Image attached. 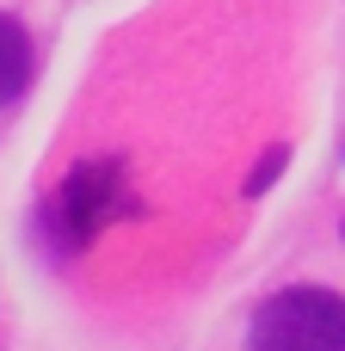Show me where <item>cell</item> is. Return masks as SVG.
Segmentation results:
<instances>
[{
	"instance_id": "cell-2",
	"label": "cell",
	"mask_w": 345,
	"mask_h": 351,
	"mask_svg": "<svg viewBox=\"0 0 345 351\" xmlns=\"http://www.w3.org/2000/svg\"><path fill=\"white\" fill-rule=\"evenodd\" d=\"M130 210V185H123V160H86V167H74L68 179H62V191H56V234H62V247L74 253V247H86L111 216H123Z\"/></svg>"
},
{
	"instance_id": "cell-1",
	"label": "cell",
	"mask_w": 345,
	"mask_h": 351,
	"mask_svg": "<svg viewBox=\"0 0 345 351\" xmlns=\"http://www.w3.org/2000/svg\"><path fill=\"white\" fill-rule=\"evenodd\" d=\"M247 351H345V296L321 284H296L259 302Z\"/></svg>"
},
{
	"instance_id": "cell-3",
	"label": "cell",
	"mask_w": 345,
	"mask_h": 351,
	"mask_svg": "<svg viewBox=\"0 0 345 351\" xmlns=\"http://www.w3.org/2000/svg\"><path fill=\"white\" fill-rule=\"evenodd\" d=\"M31 74H37V49H31V31H25L12 12H0V111L25 99Z\"/></svg>"
},
{
	"instance_id": "cell-4",
	"label": "cell",
	"mask_w": 345,
	"mask_h": 351,
	"mask_svg": "<svg viewBox=\"0 0 345 351\" xmlns=\"http://www.w3.org/2000/svg\"><path fill=\"white\" fill-rule=\"evenodd\" d=\"M278 167H284V148H272V154H265V160H259V173H253V179H247V191H265V185H272V179H278Z\"/></svg>"
}]
</instances>
